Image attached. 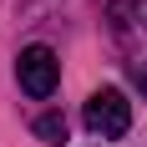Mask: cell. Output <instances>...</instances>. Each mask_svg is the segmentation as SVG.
<instances>
[{
    "instance_id": "1",
    "label": "cell",
    "mask_w": 147,
    "mask_h": 147,
    "mask_svg": "<svg viewBox=\"0 0 147 147\" xmlns=\"http://www.w3.org/2000/svg\"><path fill=\"white\" fill-rule=\"evenodd\" d=\"M15 76H20V91H26V96L46 102V96L56 91V81H61V61H56L51 46H26V51L15 56Z\"/></svg>"
},
{
    "instance_id": "2",
    "label": "cell",
    "mask_w": 147,
    "mask_h": 147,
    "mask_svg": "<svg viewBox=\"0 0 147 147\" xmlns=\"http://www.w3.org/2000/svg\"><path fill=\"white\" fill-rule=\"evenodd\" d=\"M86 127H91L96 137H127V127H132V102H127L117 86L91 91V102H86Z\"/></svg>"
},
{
    "instance_id": "3",
    "label": "cell",
    "mask_w": 147,
    "mask_h": 147,
    "mask_svg": "<svg viewBox=\"0 0 147 147\" xmlns=\"http://www.w3.org/2000/svg\"><path fill=\"white\" fill-rule=\"evenodd\" d=\"M36 137H46V142H66V117H61V112H46V117L36 122Z\"/></svg>"
},
{
    "instance_id": "4",
    "label": "cell",
    "mask_w": 147,
    "mask_h": 147,
    "mask_svg": "<svg viewBox=\"0 0 147 147\" xmlns=\"http://www.w3.org/2000/svg\"><path fill=\"white\" fill-rule=\"evenodd\" d=\"M142 91H147V66H142Z\"/></svg>"
}]
</instances>
